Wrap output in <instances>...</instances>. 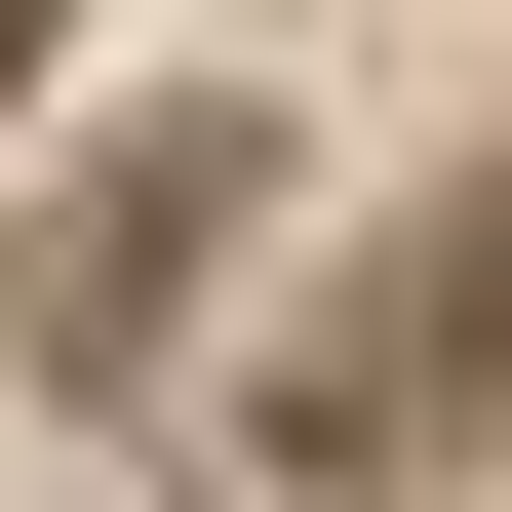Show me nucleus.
<instances>
[{
    "mask_svg": "<svg viewBox=\"0 0 512 512\" xmlns=\"http://www.w3.org/2000/svg\"><path fill=\"white\" fill-rule=\"evenodd\" d=\"M0 79H40V0H0Z\"/></svg>",
    "mask_w": 512,
    "mask_h": 512,
    "instance_id": "f257e3e1",
    "label": "nucleus"
}]
</instances>
